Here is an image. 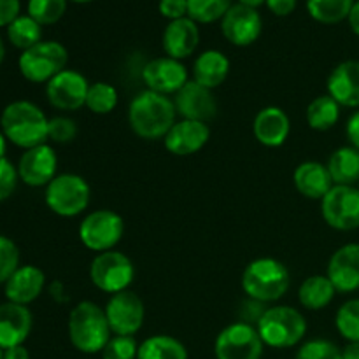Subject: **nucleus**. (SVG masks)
Returning a JSON list of instances; mask_svg holds the SVG:
<instances>
[{
    "label": "nucleus",
    "instance_id": "45",
    "mask_svg": "<svg viewBox=\"0 0 359 359\" xmlns=\"http://www.w3.org/2000/svg\"><path fill=\"white\" fill-rule=\"evenodd\" d=\"M266 7L276 16H290L297 9V0H266Z\"/></svg>",
    "mask_w": 359,
    "mask_h": 359
},
{
    "label": "nucleus",
    "instance_id": "40",
    "mask_svg": "<svg viewBox=\"0 0 359 359\" xmlns=\"http://www.w3.org/2000/svg\"><path fill=\"white\" fill-rule=\"evenodd\" d=\"M77 137V125L67 116H55L49 119L48 139L55 144H69Z\"/></svg>",
    "mask_w": 359,
    "mask_h": 359
},
{
    "label": "nucleus",
    "instance_id": "19",
    "mask_svg": "<svg viewBox=\"0 0 359 359\" xmlns=\"http://www.w3.org/2000/svg\"><path fill=\"white\" fill-rule=\"evenodd\" d=\"M210 139V128L207 123L179 119L165 135L163 144L174 156H191L207 146Z\"/></svg>",
    "mask_w": 359,
    "mask_h": 359
},
{
    "label": "nucleus",
    "instance_id": "33",
    "mask_svg": "<svg viewBox=\"0 0 359 359\" xmlns=\"http://www.w3.org/2000/svg\"><path fill=\"white\" fill-rule=\"evenodd\" d=\"M119 95L112 84L104 83V81H98V83L90 84V90H88L86 97V105L84 107L90 109L93 114L105 116L111 114L116 107H118Z\"/></svg>",
    "mask_w": 359,
    "mask_h": 359
},
{
    "label": "nucleus",
    "instance_id": "46",
    "mask_svg": "<svg viewBox=\"0 0 359 359\" xmlns=\"http://www.w3.org/2000/svg\"><path fill=\"white\" fill-rule=\"evenodd\" d=\"M346 133H347V139H349L351 146L356 147V149L359 151V111L354 112V114L349 118V121H347Z\"/></svg>",
    "mask_w": 359,
    "mask_h": 359
},
{
    "label": "nucleus",
    "instance_id": "37",
    "mask_svg": "<svg viewBox=\"0 0 359 359\" xmlns=\"http://www.w3.org/2000/svg\"><path fill=\"white\" fill-rule=\"evenodd\" d=\"M20 248L6 235H0V284H6L20 269Z\"/></svg>",
    "mask_w": 359,
    "mask_h": 359
},
{
    "label": "nucleus",
    "instance_id": "11",
    "mask_svg": "<svg viewBox=\"0 0 359 359\" xmlns=\"http://www.w3.org/2000/svg\"><path fill=\"white\" fill-rule=\"evenodd\" d=\"M321 214L330 228L353 231L359 228V188L335 184L321 200Z\"/></svg>",
    "mask_w": 359,
    "mask_h": 359
},
{
    "label": "nucleus",
    "instance_id": "25",
    "mask_svg": "<svg viewBox=\"0 0 359 359\" xmlns=\"http://www.w3.org/2000/svg\"><path fill=\"white\" fill-rule=\"evenodd\" d=\"M293 182L298 193L311 200H323L326 193L335 186L328 167L319 161H304L298 165L294 168Z\"/></svg>",
    "mask_w": 359,
    "mask_h": 359
},
{
    "label": "nucleus",
    "instance_id": "43",
    "mask_svg": "<svg viewBox=\"0 0 359 359\" xmlns=\"http://www.w3.org/2000/svg\"><path fill=\"white\" fill-rule=\"evenodd\" d=\"M265 311H266L265 304L249 298V300L244 304V307H242V323H248V325L256 326L259 319H262V316L265 314Z\"/></svg>",
    "mask_w": 359,
    "mask_h": 359
},
{
    "label": "nucleus",
    "instance_id": "39",
    "mask_svg": "<svg viewBox=\"0 0 359 359\" xmlns=\"http://www.w3.org/2000/svg\"><path fill=\"white\" fill-rule=\"evenodd\" d=\"M139 344L135 337L114 335L102 351V359H137Z\"/></svg>",
    "mask_w": 359,
    "mask_h": 359
},
{
    "label": "nucleus",
    "instance_id": "34",
    "mask_svg": "<svg viewBox=\"0 0 359 359\" xmlns=\"http://www.w3.org/2000/svg\"><path fill=\"white\" fill-rule=\"evenodd\" d=\"M231 6V0H188V18L195 23H214L223 20Z\"/></svg>",
    "mask_w": 359,
    "mask_h": 359
},
{
    "label": "nucleus",
    "instance_id": "5",
    "mask_svg": "<svg viewBox=\"0 0 359 359\" xmlns=\"http://www.w3.org/2000/svg\"><path fill=\"white\" fill-rule=\"evenodd\" d=\"M263 344L272 349H290L307 335V319L290 305L269 307L256 325Z\"/></svg>",
    "mask_w": 359,
    "mask_h": 359
},
{
    "label": "nucleus",
    "instance_id": "41",
    "mask_svg": "<svg viewBox=\"0 0 359 359\" xmlns=\"http://www.w3.org/2000/svg\"><path fill=\"white\" fill-rule=\"evenodd\" d=\"M20 175H18V167H14L7 158L0 160V203L6 202L16 189Z\"/></svg>",
    "mask_w": 359,
    "mask_h": 359
},
{
    "label": "nucleus",
    "instance_id": "18",
    "mask_svg": "<svg viewBox=\"0 0 359 359\" xmlns=\"http://www.w3.org/2000/svg\"><path fill=\"white\" fill-rule=\"evenodd\" d=\"M326 276L337 293H354L359 290V244L349 242L337 249L328 262Z\"/></svg>",
    "mask_w": 359,
    "mask_h": 359
},
{
    "label": "nucleus",
    "instance_id": "8",
    "mask_svg": "<svg viewBox=\"0 0 359 359\" xmlns=\"http://www.w3.org/2000/svg\"><path fill=\"white\" fill-rule=\"evenodd\" d=\"M125 233V219L111 209H97L86 214L79 224V241L90 251H112Z\"/></svg>",
    "mask_w": 359,
    "mask_h": 359
},
{
    "label": "nucleus",
    "instance_id": "47",
    "mask_svg": "<svg viewBox=\"0 0 359 359\" xmlns=\"http://www.w3.org/2000/svg\"><path fill=\"white\" fill-rule=\"evenodd\" d=\"M4 359H30V353L25 346H16L4 351Z\"/></svg>",
    "mask_w": 359,
    "mask_h": 359
},
{
    "label": "nucleus",
    "instance_id": "16",
    "mask_svg": "<svg viewBox=\"0 0 359 359\" xmlns=\"http://www.w3.org/2000/svg\"><path fill=\"white\" fill-rule=\"evenodd\" d=\"M263 30V21L258 9L233 4L221 20V32L230 44L245 48L258 41Z\"/></svg>",
    "mask_w": 359,
    "mask_h": 359
},
{
    "label": "nucleus",
    "instance_id": "20",
    "mask_svg": "<svg viewBox=\"0 0 359 359\" xmlns=\"http://www.w3.org/2000/svg\"><path fill=\"white\" fill-rule=\"evenodd\" d=\"M34 326V316L25 305L6 302L0 305V349L23 346Z\"/></svg>",
    "mask_w": 359,
    "mask_h": 359
},
{
    "label": "nucleus",
    "instance_id": "4",
    "mask_svg": "<svg viewBox=\"0 0 359 359\" xmlns=\"http://www.w3.org/2000/svg\"><path fill=\"white\" fill-rule=\"evenodd\" d=\"M242 290L248 298L262 304L279 302L291 286V273L283 262L276 258H258L248 263L242 272Z\"/></svg>",
    "mask_w": 359,
    "mask_h": 359
},
{
    "label": "nucleus",
    "instance_id": "23",
    "mask_svg": "<svg viewBox=\"0 0 359 359\" xmlns=\"http://www.w3.org/2000/svg\"><path fill=\"white\" fill-rule=\"evenodd\" d=\"M256 140L265 147H280L291 133V121L286 111L276 105L263 107L252 123Z\"/></svg>",
    "mask_w": 359,
    "mask_h": 359
},
{
    "label": "nucleus",
    "instance_id": "22",
    "mask_svg": "<svg viewBox=\"0 0 359 359\" xmlns=\"http://www.w3.org/2000/svg\"><path fill=\"white\" fill-rule=\"evenodd\" d=\"M326 88L340 107L359 109V60L339 63L330 74Z\"/></svg>",
    "mask_w": 359,
    "mask_h": 359
},
{
    "label": "nucleus",
    "instance_id": "38",
    "mask_svg": "<svg viewBox=\"0 0 359 359\" xmlns=\"http://www.w3.org/2000/svg\"><path fill=\"white\" fill-rule=\"evenodd\" d=\"M294 359H344L342 349L332 340L326 339H314L305 342L298 349Z\"/></svg>",
    "mask_w": 359,
    "mask_h": 359
},
{
    "label": "nucleus",
    "instance_id": "48",
    "mask_svg": "<svg viewBox=\"0 0 359 359\" xmlns=\"http://www.w3.org/2000/svg\"><path fill=\"white\" fill-rule=\"evenodd\" d=\"M49 291H51V297L55 298V302H58V304H65V302H69V297L65 294L63 284L60 283V280H55V283L49 286Z\"/></svg>",
    "mask_w": 359,
    "mask_h": 359
},
{
    "label": "nucleus",
    "instance_id": "32",
    "mask_svg": "<svg viewBox=\"0 0 359 359\" xmlns=\"http://www.w3.org/2000/svg\"><path fill=\"white\" fill-rule=\"evenodd\" d=\"M354 0H307L309 14L323 25H337L347 20Z\"/></svg>",
    "mask_w": 359,
    "mask_h": 359
},
{
    "label": "nucleus",
    "instance_id": "28",
    "mask_svg": "<svg viewBox=\"0 0 359 359\" xmlns=\"http://www.w3.org/2000/svg\"><path fill=\"white\" fill-rule=\"evenodd\" d=\"M333 184L356 186L359 182V151L353 146H344L333 151L328 163Z\"/></svg>",
    "mask_w": 359,
    "mask_h": 359
},
{
    "label": "nucleus",
    "instance_id": "42",
    "mask_svg": "<svg viewBox=\"0 0 359 359\" xmlns=\"http://www.w3.org/2000/svg\"><path fill=\"white\" fill-rule=\"evenodd\" d=\"M160 13L167 20H181L188 16V0H160Z\"/></svg>",
    "mask_w": 359,
    "mask_h": 359
},
{
    "label": "nucleus",
    "instance_id": "6",
    "mask_svg": "<svg viewBox=\"0 0 359 359\" xmlns=\"http://www.w3.org/2000/svg\"><path fill=\"white\" fill-rule=\"evenodd\" d=\"M91 188L83 175L60 174L46 186L44 202L60 217H76L88 209Z\"/></svg>",
    "mask_w": 359,
    "mask_h": 359
},
{
    "label": "nucleus",
    "instance_id": "10",
    "mask_svg": "<svg viewBox=\"0 0 359 359\" xmlns=\"http://www.w3.org/2000/svg\"><path fill=\"white\" fill-rule=\"evenodd\" d=\"M263 344L256 326L248 323H231L221 330L214 342L216 359H262Z\"/></svg>",
    "mask_w": 359,
    "mask_h": 359
},
{
    "label": "nucleus",
    "instance_id": "13",
    "mask_svg": "<svg viewBox=\"0 0 359 359\" xmlns=\"http://www.w3.org/2000/svg\"><path fill=\"white\" fill-rule=\"evenodd\" d=\"M90 83L81 72L65 69L46 84V98L58 111H77L86 105Z\"/></svg>",
    "mask_w": 359,
    "mask_h": 359
},
{
    "label": "nucleus",
    "instance_id": "26",
    "mask_svg": "<svg viewBox=\"0 0 359 359\" xmlns=\"http://www.w3.org/2000/svg\"><path fill=\"white\" fill-rule=\"evenodd\" d=\"M230 74V60L217 49H207L196 56L193 63V81L214 90L226 81Z\"/></svg>",
    "mask_w": 359,
    "mask_h": 359
},
{
    "label": "nucleus",
    "instance_id": "1",
    "mask_svg": "<svg viewBox=\"0 0 359 359\" xmlns=\"http://www.w3.org/2000/svg\"><path fill=\"white\" fill-rule=\"evenodd\" d=\"M177 121L174 100L165 95L144 90L128 105V123L137 137L144 140L165 139Z\"/></svg>",
    "mask_w": 359,
    "mask_h": 359
},
{
    "label": "nucleus",
    "instance_id": "55",
    "mask_svg": "<svg viewBox=\"0 0 359 359\" xmlns=\"http://www.w3.org/2000/svg\"><path fill=\"white\" fill-rule=\"evenodd\" d=\"M0 359H4V349H0Z\"/></svg>",
    "mask_w": 359,
    "mask_h": 359
},
{
    "label": "nucleus",
    "instance_id": "27",
    "mask_svg": "<svg viewBox=\"0 0 359 359\" xmlns=\"http://www.w3.org/2000/svg\"><path fill=\"white\" fill-rule=\"evenodd\" d=\"M337 290L328 276H311L298 287V302L307 311H323L335 298Z\"/></svg>",
    "mask_w": 359,
    "mask_h": 359
},
{
    "label": "nucleus",
    "instance_id": "9",
    "mask_svg": "<svg viewBox=\"0 0 359 359\" xmlns=\"http://www.w3.org/2000/svg\"><path fill=\"white\" fill-rule=\"evenodd\" d=\"M135 279V266L126 255L119 251L98 252L90 265V280L102 293L116 294L130 290Z\"/></svg>",
    "mask_w": 359,
    "mask_h": 359
},
{
    "label": "nucleus",
    "instance_id": "56",
    "mask_svg": "<svg viewBox=\"0 0 359 359\" xmlns=\"http://www.w3.org/2000/svg\"><path fill=\"white\" fill-rule=\"evenodd\" d=\"M358 188H359V182H358Z\"/></svg>",
    "mask_w": 359,
    "mask_h": 359
},
{
    "label": "nucleus",
    "instance_id": "50",
    "mask_svg": "<svg viewBox=\"0 0 359 359\" xmlns=\"http://www.w3.org/2000/svg\"><path fill=\"white\" fill-rule=\"evenodd\" d=\"M344 359H359V342H347L342 349Z\"/></svg>",
    "mask_w": 359,
    "mask_h": 359
},
{
    "label": "nucleus",
    "instance_id": "29",
    "mask_svg": "<svg viewBox=\"0 0 359 359\" xmlns=\"http://www.w3.org/2000/svg\"><path fill=\"white\" fill-rule=\"evenodd\" d=\"M137 359H188V349L170 335H153L139 344Z\"/></svg>",
    "mask_w": 359,
    "mask_h": 359
},
{
    "label": "nucleus",
    "instance_id": "36",
    "mask_svg": "<svg viewBox=\"0 0 359 359\" xmlns=\"http://www.w3.org/2000/svg\"><path fill=\"white\" fill-rule=\"evenodd\" d=\"M67 11V0H28V16L41 27L55 25Z\"/></svg>",
    "mask_w": 359,
    "mask_h": 359
},
{
    "label": "nucleus",
    "instance_id": "44",
    "mask_svg": "<svg viewBox=\"0 0 359 359\" xmlns=\"http://www.w3.org/2000/svg\"><path fill=\"white\" fill-rule=\"evenodd\" d=\"M20 0H0V28L9 27L20 16Z\"/></svg>",
    "mask_w": 359,
    "mask_h": 359
},
{
    "label": "nucleus",
    "instance_id": "21",
    "mask_svg": "<svg viewBox=\"0 0 359 359\" xmlns=\"http://www.w3.org/2000/svg\"><path fill=\"white\" fill-rule=\"evenodd\" d=\"M46 286V276L39 266L21 265L11 279L4 284L7 302L18 305H30L42 294Z\"/></svg>",
    "mask_w": 359,
    "mask_h": 359
},
{
    "label": "nucleus",
    "instance_id": "30",
    "mask_svg": "<svg viewBox=\"0 0 359 359\" xmlns=\"http://www.w3.org/2000/svg\"><path fill=\"white\" fill-rule=\"evenodd\" d=\"M340 109L342 107L328 93L319 95L307 105L305 116H307L309 126L316 132L332 130L340 119Z\"/></svg>",
    "mask_w": 359,
    "mask_h": 359
},
{
    "label": "nucleus",
    "instance_id": "17",
    "mask_svg": "<svg viewBox=\"0 0 359 359\" xmlns=\"http://www.w3.org/2000/svg\"><path fill=\"white\" fill-rule=\"evenodd\" d=\"M174 105L181 119L202 121L209 125L210 119L217 114V102L212 90L202 86L196 81H188L174 95Z\"/></svg>",
    "mask_w": 359,
    "mask_h": 359
},
{
    "label": "nucleus",
    "instance_id": "54",
    "mask_svg": "<svg viewBox=\"0 0 359 359\" xmlns=\"http://www.w3.org/2000/svg\"><path fill=\"white\" fill-rule=\"evenodd\" d=\"M70 2H76V4H86V2H91V0H70Z\"/></svg>",
    "mask_w": 359,
    "mask_h": 359
},
{
    "label": "nucleus",
    "instance_id": "51",
    "mask_svg": "<svg viewBox=\"0 0 359 359\" xmlns=\"http://www.w3.org/2000/svg\"><path fill=\"white\" fill-rule=\"evenodd\" d=\"M238 4H242V6H248V7H252V9H258L259 6L266 4V0H238Z\"/></svg>",
    "mask_w": 359,
    "mask_h": 359
},
{
    "label": "nucleus",
    "instance_id": "52",
    "mask_svg": "<svg viewBox=\"0 0 359 359\" xmlns=\"http://www.w3.org/2000/svg\"><path fill=\"white\" fill-rule=\"evenodd\" d=\"M7 142H9V140L6 139V135H4V133H2V130H0V160H2V158H6Z\"/></svg>",
    "mask_w": 359,
    "mask_h": 359
},
{
    "label": "nucleus",
    "instance_id": "2",
    "mask_svg": "<svg viewBox=\"0 0 359 359\" xmlns=\"http://www.w3.org/2000/svg\"><path fill=\"white\" fill-rule=\"evenodd\" d=\"M48 116L34 102L14 100L0 114V130L6 139L25 151L48 142Z\"/></svg>",
    "mask_w": 359,
    "mask_h": 359
},
{
    "label": "nucleus",
    "instance_id": "14",
    "mask_svg": "<svg viewBox=\"0 0 359 359\" xmlns=\"http://www.w3.org/2000/svg\"><path fill=\"white\" fill-rule=\"evenodd\" d=\"M140 77L146 84V90L165 95V97L175 95L189 81L184 63L170 56H160L147 62Z\"/></svg>",
    "mask_w": 359,
    "mask_h": 359
},
{
    "label": "nucleus",
    "instance_id": "15",
    "mask_svg": "<svg viewBox=\"0 0 359 359\" xmlns=\"http://www.w3.org/2000/svg\"><path fill=\"white\" fill-rule=\"evenodd\" d=\"M16 167L23 184L30 188H42L56 177L58 156L49 144H41L25 151Z\"/></svg>",
    "mask_w": 359,
    "mask_h": 359
},
{
    "label": "nucleus",
    "instance_id": "35",
    "mask_svg": "<svg viewBox=\"0 0 359 359\" xmlns=\"http://www.w3.org/2000/svg\"><path fill=\"white\" fill-rule=\"evenodd\" d=\"M335 326L347 342H359V298L340 305L335 314Z\"/></svg>",
    "mask_w": 359,
    "mask_h": 359
},
{
    "label": "nucleus",
    "instance_id": "31",
    "mask_svg": "<svg viewBox=\"0 0 359 359\" xmlns=\"http://www.w3.org/2000/svg\"><path fill=\"white\" fill-rule=\"evenodd\" d=\"M7 39L14 48L27 51L42 41V27L28 14H20L7 27Z\"/></svg>",
    "mask_w": 359,
    "mask_h": 359
},
{
    "label": "nucleus",
    "instance_id": "49",
    "mask_svg": "<svg viewBox=\"0 0 359 359\" xmlns=\"http://www.w3.org/2000/svg\"><path fill=\"white\" fill-rule=\"evenodd\" d=\"M349 25H351V30L354 32V34L359 37V0H356L353 6V9H351V14H349Z\"/></svg>",
    "mask_w": 359,
    "mask_h": 359
},
{
    "label": "nucleus",
    "instance_id": "53",
    "mask_svg": "<svg viewBox=\"0 0 359 359\" xmlns=\"http://www.w3.org/2000/svg\"><path fill=\"white\" fill-rule=\"evenodd\" d=\"M4 58H6V46H4L2 37H0V65L4 63Z\"/></svg>",
    "mask_w": 359,
    "mask_h": 359
},
{
    "label": "nucleus",
    "instance_id": "24",
    "mask_svg": "<svg viewBox=\"0 0 359 359\" xmlns=\"http://www.w3.org/2000/svg\"><path fill=\"white\" fill-rule=\"evenodd\" d=\"M200 42V32L191 18H181L167 25L163 32V51L174 60H184L196 51Z\"/></svg>",
    "mask_w": 359,
    "mask_h": 359
},
{
    "label": "nucleus",
    "instance_id": "7",
    "mask_svg": "<svg viewBox=\"0 0 359 359\" xmlns=\"http://www.w3.org/2000/svg\"><path fill=\"white\" fill-rule=\"evenodd\" d=\"M69 51L62 42L41 41L34 48L21 51L18 67L21 76L35 84H48L56 74L67 69Z\"/></svg>",
    "mask_w": 359,
    "mask_h": 359
},
{
    "label": "nucleus",
    "instance_id": "12",
    "mask_svg": "<svg viewBox=\"0 0 359 359\" xmlns=\"http://www.w3.org/2000/svg\"><path fill=\"white\" fill-rule=\"evenodd\" d=\"M104 311L111 332L114 335L133 337L142 328L144 318H146L142 298L132 290L111 294Z\"/></svg>",
    "mask_w": 359,
    "mask_h": 359
},
{
    "label": "nucleus",
    "instance_id": "3",
    "mask_svg": "<svg viewBox=\"0 0 359 359\" xmlns=\"http://www.w3.org/2000/svg\"><path fill=\"white\" fill-rule=\"evenodd\" d=\"M67 330L74 349L83 354L102 353L112 333L104 309L90 300H83L72 307Z\"/></svg>",
    "mask_w": 359,
    "mask_h": 359
}]
</instances>
